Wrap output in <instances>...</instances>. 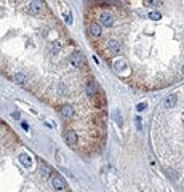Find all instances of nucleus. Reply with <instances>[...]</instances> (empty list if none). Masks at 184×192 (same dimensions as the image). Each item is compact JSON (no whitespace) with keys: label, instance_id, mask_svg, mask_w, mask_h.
<instances>
[{"label":"nucleus","instance_id":"nucleus-3","mask_svg":"<svg viewBox=\"0 0 184 192\" xmlns=\"http://www.w3.org/2000/svg\"><path fill=\"white\" fill-rule=\"evenodd\" d=\"M19 162L23 163V167H31V162H32V159L29 157V155H27V154H21V155H19Z\"/></svg>","mask_w":184,"mask_h":192},{"label":"nucleus","instance_id":"nucleus-1","mask_svg":"<svg viewBox=\"0 0 184 192\" xmlns=\"http://www.w3.org/2000/svg\"><path fill=\"white\" fill-rule=\"evenodd\" d=\"M87 31L110 63L131 32H143L146 40L167 38L184 56V0H95L87 10Z\"/></svg>","mask_w":184,"mask_h":192},{"label":"nucleus","instance_id":"nucleus-4","mask_svg":"<svg viewBox=\"0 0 184 192\" xmlns=\"http://www.w3.org/2000/svg\"><path fill=\"white\" fill-rule=\"evenodd\" d=\"M144 109H146V103H141L139 106H138V111H139V112H141V111H144Z\"/></svg>","mask_w":184,"mask_h":192},{"label":"nucleus","instance_id":"nucleus-2","mask_svg":"<svg viewBox=\"0 0 184 192\" xmlns=\"http://www.w3.org/2000/svg\"><path fill=\"white\" fill-rule=\"evenodd\" d=\"M50 181H51V184H53V187L56 189V190H64L66 189V181H64L59 175H56V173H53L51 175V178H50Z\"/></svg>","mask_w":184,"mask_h":192}]
</instances>
